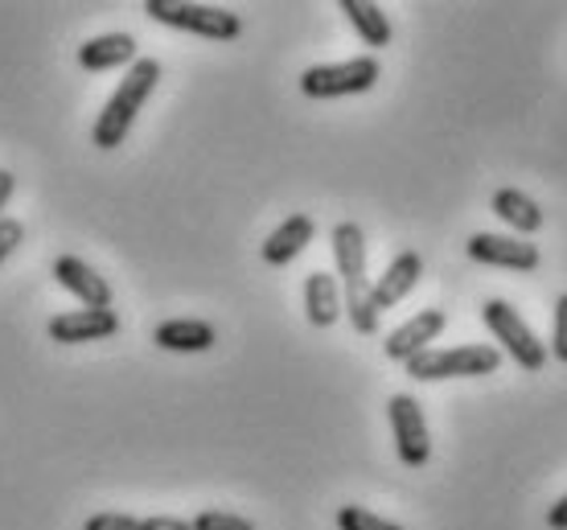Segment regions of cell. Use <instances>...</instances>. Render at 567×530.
Listing matches in <instances>:
<instances>
[{
	"label": "cell",
	"mask_w": 567,
	"mask_h": 530,
	"mask_svg": "<svg viewBox=\"0 0 567 530\" xmlns=\"http://www.w3.org/2000/svg\"><path fill=\"white\" fill-rule=\"evenodd\" d=\"M156 83H161V62L156 58H136L124 74V83L115 86V95L103 103V112L95 115V128H91V141L95 148L103 153H112L120 144L128 141L132 124H136V115L148 100H153Z\"/></svg>",
	"instance_id": "obj_1"
},
{
	"label": "cell",
	"mask_w": 567,
	"mask_h": 530,
	"mask_svg": "<svg viewBox=\"0 0 567 530\" xmlns=\"http://www.w3.org/2000/svg\"><path fill=\"white\" fill-rule=\"evenodd\" d=\"M502 366V350L494 345H449V350H424L408 362L415 383H444V378H482Z\"/></svg>",
	"instance_id": "obj_2"
},
{
	"label": "cell",
	"mask_w": 567,
	"mask_h": 530,
	"mask_svg": "<svg viewBox=\"0 0 567 530\" xmlns=\"http://www.w3.org/2000/svg\"><path fill=\"white\" fill-rule=\"evenodd\" d=\"M144 13L161 21L169 29H185L194 38H206V42H235L243 33L239 13L230 9H218V4H189V0H148Z\"/></svg>",
	"instance_id": "obj_3"
},
{
	"label": "cell",
	"mask_w": 567,
	"mask_h": 530,
	"mask_svg": "<svg viewBox=\"0 0 567 530\" xmlns=\"http://www.w3.org/2000/svg\"><path fill=\"white\" fill-rule=\"evenodd\" d=\"M482 321L485 330L494 333L497 342H502V350L514 358V366L526 374H539L543 362H547V345L535 337V330L523 321V313L514 309L511 301H502V297H489V301L482 304Z\"/></svg>",
	"instance_id": "obj_4"
},
{
	"label": "cell",
	"mask_w": 567,
	"mask_h": 530,
	"mask_svg": "<svg viewBox=\"0 0 567 530\" xmlns=\"http://www.w3.org/2000/svg\"><path fill=\"white\" fill-rule=\"evenodd\" d=\"M379 58L374 54H362V58H350V62H329V66H309V71L300 74V91L309 95V100H341V95H362L370 86L379 83Z\"/></svg>",
	"instance_id": "obj_5"
},
{
	"label": "cell",
	"mask_w": 567,
	"mask_h": 530,
	"mask_svg": "<svg viewBox=\"0 0 567 530\" xmlns=\"http://www.w3.org/2000/svg\"><path fill=\"white\" fill-rule=\"evenodd\" d=\"M386 416H391V432H395V453L408 469H424L432 457V436H427L424 407L415 395H391L386 403Z\"/></svg>",
	"instance_id": "obj_6"
},
{
	"label": "cell",
	"mask_w": 567,
	"mask_h": 530,
	"mask_svg": "<svg viewBox=\"0 0 567 530\" xmlns=\"http://www.w3.org/2000/svg\"><path fill=\"white\" fill-rule=\"evenodd\" d=\"M468 259H477L485 268H511V272H535L539 268V247L523 243L514 235H468L465 243Z\"/></svg>",
	"instance_id": "obj_7"
},
{
	"label": "cell",
	"mask_w": 567,
	"mask_h": 530,
	"mask_svg": "<svg viewBox=\"0 0 567 530\" xmlns=\"http://www.w3.org/2000/svg\"><path fill=\"white\" fill-rule=\"evenodd\" d=\"M444 325H449V313L444 309H424V313H415L412 321H403L391 337H386V358L391 362H408L415 358V354H424V350H432V342H436L440 333H444Z\"/></svg>",
	"instance_id": "obj_8"
},
{
	"label": "cell",
	"mask_w": 567,
	"mask_h": 530,
	"mask_svg": "<svg viewBox=\"0 0 567 530\" xmlns=\"http://www.w3.org/2000/svg\"><path fill=\"white\" fill-rule=\"evenodd\" d=\"M120 333V316L112 309H74L50 321V342L62 345H83V342H103Z\"/></svg>",
	"instance_id": "obj_9"
},
{
	"label": "cell",
	"mask_w": 567,
	"mask_h": 530,
	"mask_svg": "<svg viewBox=\"0 0 567 530\" xmlns=\"http://www.w3.org/2000/svg\"><path fill=\"white\" fill-rule=\"evenodd\" d=\"M50 276H54L66 292H74L86 309H112V284H107L91 263H83L79 256H58Z\"/></svg>",
	"instance_id": "obj_10"
},
{
	"label": "cell",
	"mask_w": 567,
	"mask_h": 530,
	"mask_svg": "<svg viewBox=\"0 0 567 530\" xmlns=\"http://www.w3.org/2000/svg\"><path fill=\"white\" fill-rule=\"evenodd\" d=\"M420 276H424V256H420V251H399V256L386 263V272L370 284L374 309H379V313H383V309H395V304L420 284Z\"/></svg>",
	"instance_id": "obj_11"
},
{
	"label": "cell",
	"mask_w": 567,
	"mask_h": 530,
	"mask_svg": "<svg viewBox=\"0 0 567 530\" xmlns=\"http://www.w3.org/2000/svg\"><path fill=\"white\" fill-rule=\"evenodd\" d=\"M329 243H333V263H338L341 288L370 284L367 280V235H362V227H358V222H338L333 235H329Z\"/></svg>",
	"instance_id": "obj_12"
},
{
	"label": "cell",
	"mask_w": 567,
	"mask_h": 530,
	"mask_svg": "<svg viewBox=\"0 0 567 530\" xmlns=\"http://www.w3.org/2000/svg\"><path fill=\"white\" fill-rule=\"evenodd\" d=\"M312 235H317V222H312L309 215L284 218L280 227L264 239L259 256H264V263H271V268H284V263H292V259H297L300 251L312 243Z\"/></svg>",
	"instance_id": "obj_13"
},
{
	"label": "cell",
	"mask_w": 567,
	"mask_h": 530,
	"mask_svg": "<svg viewBox=\"0 0 567 530\" xmlns=\"http://www.w3.org/2000/svg\"><path fill=\"white\" fill-rule=\"evenodd\" d=\"M153 342L161 350H173V354H206L218 333H214L210 321H198V316H177V321H161L153 330Z\"/></svg>",
	"instance_id": "obj_14"
},
{
	"label": "cell",
	"mask_w": 567,
	"mask_h": 530,
	"mask_svg": "<svg viewBox=\"0 0 567 530\" xmlns=\"http://www.w3.org/2000/svg\"><path fill=\"white\" fill-rule=\"evenodd\" d=\"M136 62V38L132 33H103L79 45V66L91 74L115 71V66H132Z\"/></svg>",
	"instance_id": "obj_15"
},
{
	"label": "cell",
	"mask_w": 567,
	"mask_h": 530,
	"mask_svg": "<svg viewBox=\"0 0 567 530\" xmlns=\"http://www.w3.org/2000/svg\"><path fill=\"white\" fill-rule=\"evenodd\" d=\"M305 313H309V325H317V330H329V325H338V316L346 313L338 276L309 272V280H305Z\"/></svg>",
	"instance_id": "obj_16"
},
{
	"label": "cell",
	"mask_w": 567,
	"mask_h": 530,
	"mask_svg": "<svg viewBox=\"0 0 567 530\" xmlns=\"http://www.w3.org/2000/svg\"><path fill=\"white\" fill-rule=\"evenodd\" d=\"M489 206H494V215L502 218L506 227L518 230V235H535V230L543 227L539 201L530 198V194H523V189H497Z\"/></svg>",
	"instance_id": "obj_17"
},
{
	"label": "cell",
	"mask_w": 567,
	"mask_h": 530,
	"mask_svg": "<svg viewBox=\"0 0 567 530\" xmlns=\"http://www.w3.org/2000/svg\"><path fill=\"white\" fill-rule=\"evenodd\" d=\"M341 13L350 17V25L358 29V38L370 45V50H383L391 45V21L379 4H370V0H341Z\"/></svg>",
	"instance_id": "obj_18"
},
{
	"label": "cell",
	"mask_w": 567,
	"mask_h": 530,
	"mask_svg": "<svg viewBox=\"0 0 567 530\" xmlns=\"http://www.w3.org/2000/svg\"><path fill=\"white\" fill-rule=\"evenodd\" d=\"M338 530H403V527L383 515H374V510H367V506H341Z\"/></svg>",
	"instance_id": "obj_19"
},
{
	"label": "cell",
	"mask_w": 567,
	"mask_h": 530,
	"mask_svg": "<svg viewBox=\"0 0 567 530\" xmlns=\"http://www.w3.org/2000/svg\"><path fill=\"white\" fill-rule=\"evenodd\" d=\"M194 530H256V522L243 515H230V510H202L194 518Z\"/></svg>",
	"instance_id": "obj_20"
},
{
	"label": "cell",
	"mask_w": 567,
	"mask_h": 530,
	"mask_svg": "<svg viewBox=\"0 0 567 530\" xmlns=\"http://www.w3.org/2000/svg\"><path fill=\"white\" fill-rule=\"evenodd\" d=\"M551 354L567 366V292L555 297V321H551Z\"/></svg>",
	"instance_id": "obj_21"
},
{
	"label": "cell",
	"mask_w": 567,
	"mask_h": 530,
	"mask_svg": "<svg viewBox=\"0 0 567 530\" xmlns=\"http://www.w3.org/2000/svg\"><path fill=\"white\" fill-rule=\"evenodd\" d=\"M83 530H141V518H132V515H115V510H103V515L86 518Z\"/></svg>",
	"instance_id": "obj_22"
},
{
	"label": "cell",
	"mask_w": 567,
	"mask_h": 530,
	"mask_svg": "<svg viewBox=\"0 0 567 530\" xmlns=\"http://www.w3.org/2000/svg\"><path fill=\"white\" fill-rule=\"evenodd\" d=\"M21 243H25V227L17 218H0V263L13 256Z\"/></svg>",
	"instance_id": "obj_23"
},
{
	"label": "cell",
	"mask_w": 567,
	"mask_h": 530,
	"mask_svg": "<svg viewBox=\"0 0 567 530\" xmlns=\"http://www.w3.org/2000/svg\"><path fill=\"white\" fill-rule=\"evenodd\" d=\"M141 530H194V522L173 515H153V518H141Z\"/></svg>",
	"instance_id": "obj_24"
},
{
	"label": "cell",
	"mask_w": 567,
	"mask_h": 530,
	"mask_svg": "<svg viewBox=\"0 0 567 530\" xmlns=\"http://www.w3.org/2000/svg\"><path fill=\"white\" fill-rule=\"evenodd\" d=\"M547 527L567 530V493H564V498H555V506L547 510Z\"/></svg>",
	"instance_id": "obj_25"
},
{
	"label": "cell",
	"mask_w": 567,
	"mask_h": 530,
	"mask_svg": "<svg viewBox=\"0 0 567 530\" xmlns=\"http://www.w3.org/2000/svg\"><path fill=\"white\" fill-rule=\"evenodd\" d=\"M13 189H17V177L9 169H0V218H4V206L13 198Z\"/></svg>",
	"instance_id": "obj_26"
}]
</instances>
